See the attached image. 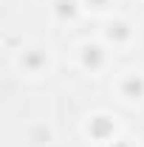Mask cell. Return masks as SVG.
<instances>
[{"label":"cell","instance_id":"9","mask_svg":"<svg viewBox=\"0 0 144 147\" xmlns=\"http://www.w3.org/2000/svg\"><path fill=\"white\" fill-rule=\"evenodd\" d=\"M108 147H130V144H127V139H113Z\"/></svg>","mask_w":144,"mask_h":147},{"label":"cell","instance_id":"4","mask_svg":"<svg viewBox=\"0 0 144 147\" xmlns=\"http://www.w3.org/2000/svg\"><path fill=\"white\" fill-rule=\"evenodd\" d=\"M102 37L108 40V45H113V48H124V45H130V40H133V26L127 20H122V17H113V20H108Z\"/></svg>","mask_w":144,"mask_h":147},{"label":"cell","instance_id":"1","mask_svg":"<svg viewBox=\"0 0 144 147\" xmlns=\"http://www.w3.org/2000/svg\"><path fill=\"white\" fill-rule=\"evenodd\" d=\"M14 68L20 76H42L51 71V51L42 42H20L14 51Z\"/></svg>","mask_w":144,"mask_h":147},{"label":"cell","instance_id":"2","mask_svg":"<svg viewBox=\"0 0 144 147\" xmlns=\"http://www.w3.org/2000/svg\"><path fill=\"white\" fill-rule=\"evenodd\" d=\"M76 62L85 68V71L96 74L108 65V48L99 45V42H79L76 45Z\"/></svg>","mask_w":144,"mask_h":147},{"label":"cell","instance_id":"7","mask_svg":"<svg viewBox=\"0 0 144 147\" xmlns=\"http://www.w3.org/2000/svg\"><path fill=\"white\" fill-rule=\"evenodd\" d=\"M28 142L31 144H37V147H42V144H48L51 142V130L45 127V125H34V127H28Z\"/></svg>","mask_w":144,"mask_h":147},{"label":"cell","instance_id":"6","mask_svg":"<svg viewBox=\"0 0 144 147\" xmlns=\"http://www.w3.org/2000/svg\"><path fill=\"white\" fill-rule=\"evenodd\" d=\"M79 9H82L79 0H51V11L57 20H73L79 14Z\"/></svg>","mask_w":144,"mask_h":147},{"label":"cell","instance_id":"3","mask_svg":"<svg viewBox=\"0 0 144 147\" xmlns=\"http://www.w3.org/2000/svg\"><path fill=\"white\" fill-rule=\"evenodd\" d=\"M85 133L93 142H99V144H110L116 139V122L110 119L108 113H93L85 122Z\"/></svg>","mask_w":144,"mask_h":147},{"label":"cell","instance_id":"5","mask_svg":"<svg viewBox=\"0 0 144 147\" xmlns=\"http://www.w3.org/2000/svg\"><path fill=\"white\" fill-rule=\"evenodd\" d=\"M119 93L124 102H141L144 99V74L139 71H124L119 79Z\"/></svg>","mask_w":144,"mask_h":147},{"label":"cell","instance_id":"8","mask_svg":"<svg viewBox=\"0 0 144 147\" xmlns=\"http://www.w3.org/2000/svg\"><path fill=\"white\" fill-rule=\"evenodd\" d=\"M82 9H93V11H108L113 6V0H79Z\"/></svg>","mask_w":144,"mask_h":147}]
</instances>
